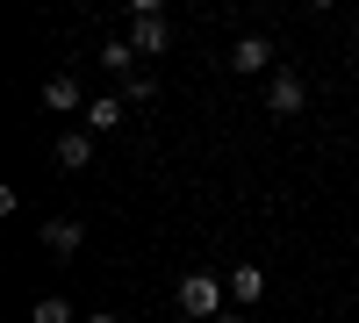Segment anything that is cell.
Returning a JSON list of instances; mask_svg holds the SVG:
<instances>
[{
	"instance_id": "obj_2",
	"label": "cell",
	"mask_w": 359,
	"mask_h": 323,
	"mask_svg": "<svg viewBox=\"0 0 359 323\" xmlns=\"http://www.w3.org/2000/svg\"><path fill=\"white\" fill-rule=\"evenodd\" d=\"M165 43H172V29H165V15H158V0H137L130 50H137V57H165Z\"/></svg>"
},
{
	"instance_id": "obj_3",
	"label": "cell",
	"mask_w": 359,
	"mask_h": 323,
	"mask_svg": "<svg viewBox=\"0 0 359 323\" xmlns=\"http://www.w3.org/2000/svg\"><path fill=\"white\" fill-rule=\"evenodd\" d=\"M302 101H309V86H302V72H273L266 79V115H302Z\"/></svg>"
},
{
	"instance_id": "obj_8",
	"label": "cell",
	"mask_w": 359,
	"mask_h": 323,
	"mask_svg": "<svg viewBox=\"0 0 359 323\" xmlns=\"http://www.w3.org/2000/svg\"><path fill=\"white\" fill-rule=\"evenodd\" d=\"M223 287H230V302H245V309H252V302H266V273H259V266H237Z\"/></svg>"
},
{
	"instance_id": "obj_10",
	"label": "cell",
	"mask_w": 359,
	"mask_h": 323,
	"mask_svg": "<svg viewBox=\"0 0 359 323\" xmlns=\"http://www.w3.org/2000/svg\"><path fill=\"white\" fill-rule=\"evenodd\" d=\"M29 323H72V302L65 295H43L36 309H29Z\"/></svg>"
},
{
	"instance_id": "obj_4",
	"label": "cell",
	"mask_w": 359,
	"mask_h": 323,
	"mask_svg": "<svg viewBox=\"0 0 359 323\" xmlns=\"http://www.w3.org/2000/svg\"><path fill=\"white\" fill-rule=\"evenodd\" d=\"M230 72H266V79H273L280 65H273V43H266V36H237L230 43Z\"/></svg>"
},
{
	"instance_id": "obj_12",
	"label": "cell",
	"mask_w": 359,
	"mask_h": 323,
	"mask_svg": "<svg viewBox=\"0 0 359 323\" xmlns=\"http://www.w3.org/2000/svg\"><path fill=\"white\" fill-rule=\"evenodd\" d=\"M151 94H158V79H144V72L123 79V101H151Z\"/></svg>"
},
{
	"instance_id": "obj_9",
	"label": "cell",
	"mask_w": 359,
	"mask_h": 323,
	"mask_svg": "<svg viewBox=\"0 0 359 323\" xmlns=\"http://www.w3.org/2000/svg\"><path fill=\"white\" fill-rule=\"evenodd\" d=\"M43 245H50V259H72V252H79V223H72V216L43 223Z\"/></svg>"
},
{
	"instance_id": "obj_6",
	"label": "cell",
	"mask_w": 359,
	"mask_h": 323,
	"mask_svg": "<svg viewBox=\"0 0 359 323\" xmlns=\"http://www.w3.org/2000/svg\"><path fill=\"white\" fill-rule=\"evenodd\" d=\"M123 108H130V101H115V94H101V101H86V115H79V123H86V137H108L115 123H123Z\"/></svg>"
},
{
	"instance_id": "obj_5",
	"label": "cell",
	"mask_w": 359,
	"mask_h": 323,
	"mask_svg": "<svg viewBox=\"0 0 359 323\" xmlns=\"http://www.w3.org/2000/svg\"><path fill=\"white\" fill-rule=\"evenodd\" d=\"M43 108H50V115H72V108L86 115V101H79V79H72V72H57V79H43Z\"/></svg>"
},
{
	"instance_id": "obj_11",
	"label": "cell",
	"mask_w": 359,
	"mask_h": 323,
	"mask_svg": "<svg viewBox=\"0 0 359 323\" xmlns=\"http://www.w3.org/2000/svg\"><path fill=\"white\" fill-rule=\"evenodd\" d=\"M101 65H108V72H123V79H130V65H137V50H130V36H123V43H108V50H101Z\"/></svg>"
},
{
	"instance_id": "obj_1",
	"label": "cell",
	"mask_w": 359,
	"mask_h": 323,
	"mask_svg": "<svg viewBox=\"0 0 359 323\" xmlns=\"http://www.w3.org/2000/svg\"><path fill=\"white\" fill-rule=\"evenodd\" d=\"M223 295H230V287H216V273H187V280L172 287L180 316H201V323H216V316H223Z\"/></svg>"
},
{
	"instance_id": "obj_14",
	"label": "cell",
	"mask_w": 359,
	"mask_h": 323,
	"mask_svg": "<svg viewBox=\"0 0 359 323\" xmlns=\"http://www.w3.org/2000/svg\"><path fill=\"white\" fill-rule=\"evenodd\" d=\"M86 323H123V316H86Z\"/></svg>"
},
{
	"instance_id": "obj_7",
	"label": "cell",
	"mask_w": 359,
	"mask_h": 323,
	"mask_svg": "<svg viewBox=\"0 0 359 323\" xmlns=\"http://www.w3.org/2000/svg\"><path fill=\"white\" fill-rule=\"evenodd\" d=\"M57 165H65V172H86V165H94V137H86V130L57 137Z\"/></svg>"
},
{
	"instance_id": "obj_13",
	"label": "cell",
	"mask_w": 359,
	"mask_h": 323,
	"mask_svg": "<svg viewBox=\"0 0 359 323\" xmlns=\"http://www.w3.org/2000/svg\"><path fill=\"white\" fill-rule=\"evenodd\" d=\"M216 323H245V316H237V309H223V316H216Z\"/></svg>"
}]
</instances>
